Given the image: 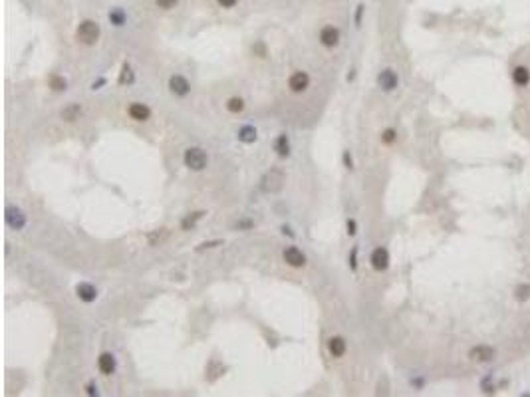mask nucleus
<instances>
[{
    "label": "nucleus",
    "instance_id": "obj_14",
    "mask_svg": "<svg viewBox=\"0 0 530 397\" xmlns=\"http://www.w3.org/2000/svg\"><path fill=\"white\" fill-rule=\"evenodd\" d=\"M129 115L135 121H147V119H149V115H151V111H149V108H147V106H143V103H131V106H129Z\"/></svg>",
    "mask_w": 530,
    "mask_h": 397
},
{
    "label": "nucleus",
    "instance_id": "obj_2",
    "mask_svg": "<svg viewBox=\"0 0 530 397\" xmlns=\"http://www.w3.org/2000/svg\"><path fill=\"white\" fill-rule=\"evenodd\" d=\"M185 165L189 167L191 171H203L205 167H207V155L203 149L199 147H191L185 151V157H183Z\"/></svg>",
    "mask_w": 530,
    "mask_h": 397
},
{
    "label": "nucleus",
    "instance_id": "obj_1",
    "mask_svg": "<svg viewBox=\"0 0 530 397\" xmlns=\"http://www.w3.org/2000/svg\"><path fill=\"white\" fill-rule=\"evenodd\" d=\"M76 38H78V42H81V44H86V46L96 44L97 38H99V24L94 22V20H83V22L78 26Z\"/></svg>",
    "mask_w": 530,
    "mask_h": 397
},
{
    "label": "nucleus",
    "instance_id": "obj_26",
    "mask_svg": "<svg viewBox=\"0 0 530 397\" xmlns=\"http://www.w3.org/2000/svg\"><path fill=\"white\" fill-rule=\"evenodd\" d=\"M530 296V288L528 286H518V300L522 302V300H526Z\"/></svg>",
    "mask_w": 530,
    "mask_h": 397
},
{
    "label": "nucleus",
    "instance_id": "obj_22",
    "mask_svg": "<svg viewBox=\"0 0 530 397\" xmlns=\"http://www.w3.org/2000/svg\"><path fill=\"white\" fill-rule=\"evenodd\" d=\"M48 83H50V88L54 90V92H64L66 90V79H64L62 76H50V79H48Z\"/></svg>",
    "mask_w": 530,
    "mask_h": 397
},
{
    "label": "nucleus",
    "instance_id": "obj_30",
    "mask_svg": "<svg viewBox=\"0 0 530 397\" xmlns=\"http://www.w3.org/2000/svg\"><path fill=\"white\" fill-rule=\"evenodd\" d=\"M217 2L223 6V8H232L237 4V0H217Z\"/></svg>",
    "mask_w": 530,
    "mask_h": 397
},
{
    "label": "nucleus",
    "instance_id": "obj_29",
    "mask_svg": "<svg viewBox=\"0 0 530 397\" xmlns=\"http://www.w3.org/2000/svg\"><path fill=\"white\" fill-rule=\"evenodd\" d=\"M344 165L348 167V169H353V163H352V155H350V151H344Z\"/></svg>",
    "mask_w": 530,
    "mask_h": 397
},
{
    "label": "nucleus",
    "instance_id": "obj_7",
    "mask_svg": "<svg viewBox=\"0 0 530 397\" xmlns=\"http://www.w3.org/2000/svg\"><path fill=\"white\" fill-rule=\"evenodd\" d=\"M6 222L14 228V231H20V228H24V224H26V217H24V213L20 211V208L8 206L6 208Z\"/></svg>",
    "mask_w": 530,
    "mask_h": 397
},
{
    "label": "nucleus",
    "instance_id": "obj_8",
    "mask_svg": "<svg viewBox=\"0 0 530 397\" xmlns=\"http://www.w3.org/2000/svg\"><path fill=\"white\" fill-rule=\"evenodd\" d=\"M377 83L384 92H393L397 88V74L393 70H384L377 76Z\"/></svg>",
    "mask_w": 530,
    "mask_h": 397
},
{
    "label": "nucleus",
    "instance_id": "obj_4",
    "mask_svg": "<svg viewBox=\"0 0 530 397\" xmlns=\"http://www.w3.org/2000/svg\"><path fill=\"white\" fill-rule=\"evenodd\" d=\"M288 86H290L292 92L302 94V92H306L308 86H310V76H308L306 72H294V74L290 76V79H288Z\"/></svg>",
    "mask_w": 530,
    "mask_h": 397
},
{
    "label": "nucleus",
    "instance_id": "obj_31",
    "mask_svg": "<svg viewBox=\"0 0 530 397\" xmlns=\"http://www.w3.org/2000/svg\"><path fill=\"white\" fill-rule=\"evenodd\" d=\"M355 233H357V231H355V221H353V219H350V221H348V235H350V237H353Z\"/></svg>",
    "mask_w": 530,
    "mask_h": 397
},
{
    "label": "nucleus",
    "instance_id": "obj_27",
    "mask_svg": "<svg viewBox=\"0 0 530 397\" xmlns=\"http://www.w3.org/2000/svg\"><path fill=\"white\" fill-rule=\"evenodd\" d=\"M381 139H384V143H393V141H395V131H393V129H387V131H384V135H381Z\"/></svg>",
    "mask_w": 530,
    "mask_h": 397
},
{
    "label": "nucleus",
    "instance_id": "obj_24",
    "mask_svg": "<svg viewBox=\"0 0 530 397\" xmlns=\"http://www.w3.org/2000/svg\"><path fill=\"white\" fill-rule=\"evenodd\" d=\"M110 20H112V22H113L115 26H121V24H123V20H125L123 10H119V8H117V10H112V12H110Z\"/></svg>",
    "mask_w": 530,
    "mask_h": 397
},
{
    "label": "nucleus",
    "instance_id": "obj_32",
    "mask_svg": "<svg viewBox=\"0 0 530 397\" xmlns=\"http://www.w3.org/2000/svg\"><path fill=\"white\" fill-rule=\"evenodd\" d=\"M362 12H364V4H359V6H357V12H355V22H357V24L362 22Z\"/></svg>",
    "mask_w": 530,
    "mask_h": 397
},
{
    "label": "nucleus",
    "instance_id": "obj_17",
    "mask_svg": "<svg viewBox=\"0 0 530 397\" xmlns=\"http://www.w3.org/2000/svg\"><path fill=\"white\" fill-rule=\"evenodd\" d=\"M274 149H276V153L280 157H288L290 155V141H288L286 133H282V135L276 137V141H274Z\"/></svg>",
    "mask_w": 530,
    "mask_h": 397
},
{
    "label": "nucleus",
    "instance_id": "obj_11",
    "mask_svg": "<svg viewBox=\"0 0 530 397\" xmlns=\"http://www.w3.org/2000/svg\"><path fill=\"white\" fill-rule=\"evenodd\" d=\"M320 42H322L326 48H334L337 42H340V30L334 28V26L322 28V32H320Z\"/></svg>",
    "mask_w": 530,
    "mask_h": 397
},
{
    "label": "nucleus",
    "instance_id": "obj_15",
    "mask_svg": "<svg viewBox=\"0 0 530 397\" xmlns=\"http://www.w3.org/2000/svg\"><path fill=\"white\" fill-rule=\"evenodd\" d=\"M328 348H330V353H332L334 358H342L344 353H346V340L340 338V336H336V338L330 340Z\"/></svg>",
    "mask_w": 530,
    "mask_h": 397
},
{
    "label": "nucleus",
    "instance_id": "obj_9",
    "mask_svg": "<svg viewBox=\"0 0 530 397\" xmlns=\"http://www.w3.org/2000/svg\"><path fill=\"white\" fill-rule=\"evenodd\" d=\"M76 294H78V298L81 300V302H94L96 298H97V290H96V286L94 284H90V282H81V284H78L76 286Z\"/></svg>",
    "mask_w": 530,
    "mask_h": 397
},
{
    "label": "nucleus",
    "instance_id": "obj_33",
    "mask_svg": "<svg viewBox=\"0 0 530 397\" xmlns=\"http://www.w3.org/2000/svg\"><path fill=\"white\" fill-rule=\"evenodd\" d=\"M88 395H97V387H96V383H88Z\"/></svg>",
    "mask_w": 530,
    "mask_h": 397
},
{
    "label": "nucleus",
    "instance_id": "obj_25",
    "mask_svg": "<svg viewBox=\"0 0 530 397\" xmlns=\"http://www.w3.org/2000/svg\"><path fill=\"white\" fill-rule=\"evenodd\" d=\"M179 2V0H155V4L159 6V8H165V10H169V8H173L175 4Z\"/></svg>",
    "mask_w": 530,
    "mask_h": 397
},
{
    "label": "nucleus",
    "instance_id": "obj_20",
    "mask_svg": "<svg viewBox=\"0 0 530 397\" xmlns=\"http://www.w3.org/2000/svg\"><path fill=\"white\" fill-rule=\"evenodd\" d=\"M205 215H207L205 211H199V213H193V215H189L187 219H183V222H181L183 231H189V228H193V226L197 224V221H201Z\"/></svg>",
    "mask_w": 530,
    "mask_h": 397
},
{
    "label": "nucleus",
    "instance_id": "obj_34",
    "mask_svg": "<svg viewBox=\"0 0 530 397\" xmlns=\"http://www.w3.org/2000/svg\"><path fill=\"white\" fill-rule=\"evenodd\" d=\"M252 222L250 221H242V222H237V228H250Z\"/></svg>",
    "mask_w": 530,
    "mask_h": 397
},
{
    "label": "nucleus",
    "instance_id": "obj_16",
    "mask_svg": "<svg viewBox=\"0 0 530 397\" xmlns=\"http://www.w3.org/2000/svg\"><path fill=\"white\" fill-rule=\"evenodd\" d=\"M513 81L516 83V86H520V88L528 86V81H530V72H528V68H524V66L514 68V72H513Z\"/></svg>",
    "mask_w": 530,
    "mask_h": 397
},
{
    "label": "nucleus",
    "instance_id": "obj_21",
    "mask_svg": "<svg viewBox=\"0 0 530 397\" xmlns=\"http://www.w3.org/2000/svg\"><path fill=\"white\" fill-rule=\"evenodd\" d=\"M226 110H228L230 113H241V111L244 110V101H242L241 97H230V99L226 101Z\"/></svg>",
    "mask_w": 530,
    "mask_h": 397
},
{
    "label": "nucleus",
    "instance_id": "obj_13",
    "mask_svg": "<svg viewBox=\"0 0 530 397\" xmlns=\"http://www.w3.org/2000/svg\"><path fill=\"white\" fill-rule=\"evenodd\" d=\"M97 367L103 375H112L115 371V358H113V353H101V356L97 358Z\"/></svg>",
    "mask_w": 530,
    "mask_h": 397
},
{
    "label": "nucleus",
    "instance_id": "obj_19",
    "mask_svg": "<svg viewBox=\"0 0 530 397\" xmlns=\"http://www.w3.org/2000/svg\"><path fill=\"white\" fill-rule=\"evenodd\" d=\"M81 113V108L78 106V103H70L68 108H64V111H62V117L66 119V121H74V119H78V115Z\"/></svg>",
    "mask_w": 530,
    "mask_h": 397
},
{
    "label": "nucleus",
    "instance_id": "obj_35",
    "mask_svg": "<svg viewBox=\"0 0 530 397\" xmlns=\"http://www.w3.org/2000/svg\"><path fill=\"white\" fill-rule=\"evenodd\" d=\"M355 254H357V248L352 250V270H355Z\"/></svg>",
    "mask_w": 530,
    "mask_h": 397
},
{
    "label": "nucleus",
    "instance_id": "obj_28",
    "mask_svg": "<svg viewBox=\"0 0 530 397\" xmlns=\"http://www.w3.org/2000/svg\"><path fill=\"white\" fill-rule=\"evenodd\" d=\"M223 242L221 240H213V242H203V244H199V248L197 250H205V248H215V246H221Z\"/></svg>",
    "mask_w": 530,
    "mask_h": 397
},
{
    "label": "nucleus",
    "instance_id": "obj_23",
    "mask_svg": "<svg viewBox=\"0 0 530 397\" xmlns=\"http://www.w3.org/2000/svg\"><path fill=\"white\" fill-rule=\"evenodd\" d=\"M119 83H133V72H131V66L129 64H123L121 68V74H119Z\"/></svg>",
    "mask_w": 530,
    "mask_h": 397
},
{
    "label": "nucleus",
    "instance_id": "obj_6",
    "mask_svg": "<svg viewBox=\"0 0 530 397\" xmlns=\"http://www.w3.org/2000/svg\"><path fill=\"white\" fill-rule=\"evenodd\" d=\"M282 256H284V262L294 266V268H302L306 264V256L302 254V250L296 248V246H288Z\"/></svg>",
    "mask_w": 530,
    "mask_h": 397
},
{
    "label": "nucleus",
    "instance_id": "obj_10",
    "mask_svg": "<svg viewBox=\"0 0 530 397\" xmlns=\"http://www.w3.org/2000/svg\"><path fill=\"white\" fill-rule=\"evenodd\" d=\"M169 90H171L175 95L183 97V95L189 94L191 86H189V81L183 76H171V79H169Z\"/></svg>",
    "mask_w": 530,
    "mask_h": 397
},
{
    "label": "nucleus",
    "instance_id": "obj_12",
    "mask_svg": "<svg viewBox=\"0 0 530 397\" xmlns=\"http://www.w3.org/2000/svg\"><path fill=\"white\" fill-rule=\"evenodd\" d=\"M371 266L375 270H385L389 266V253L385 248H375L371 253Z\"/></svg>",
    "mask_w": 530,
    "mask_h": 397
},
{
    "label": "nucleus",
    "instance_id": "obj_18",
    "mask_svg": "<svg viewBox=\"0 0 530 397\" xmlns=\"http://www.w3.org/2000/svg\"><path fill=\"white\" fill-rule=\"evenodd\" d=\"M257 129L252 127V125H242V127L239 129V139L242 141V143H254L257 141Z\"/></svg>",
    "mask_w": 530,
    "mask_h": 397
},
{
    "label": "nucleus",
    "instance_id": "obj_5",
    "mask_svg": "<svg viewBox=\"0 0 530 397\" xmlns=\"http://www.w3.org/2000/svg\"><path fill=\"white\" fill-rule=\"evenodd\" d=\"M469 358L477 364H486L495 358V349L491 346H475L471 351H469Z\"/></svg>",
    "mask_w": 530,
    "mask_h": 397
},
{
    "label": "nucleus",
    "instance_id": "obj_3",
    "mask_svg": "<svg viewBox=\"0 0 530 397\" xmlns=\"http://www.w3.org/2000/svg\"><path fill=\"white\" fill-rule=\"evenodd\" d=\"M282 183H284L282 171L272 169L270 173H266V175L262 177V181H260V189H262L264 193H276V191L282 189Z\"/></svg>",
    "mask_w": 530,
    "mask_h": 397
}]
</instances>
